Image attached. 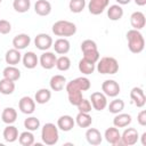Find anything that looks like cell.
Instances as JSON below:
<instances>
[{"label":"cell","instance_id":"cell-6","mask_svg":"<svg viewBox=\"0 0 146 146\" xmlns=\"http://www.w3.org/2000/svg\"><path fill=\"white\" fill-rule=\"evenodd\" d=\"M97 71L100 74H115L119 71V63L114 57H102L97 62Z\"/></svg>","mask_w":146,"mask_h":146},{"label":"cell","instance_id":"cell-26","mask_svg":"<svg viewBox=\"0 0 146 146\" xmlns=\"http://www.w3.org/2000/svg\"><path fill=\"white\" fill-rule=\"evenodd\" d=\"M5 60L8 65H15L16 66L22 60V54L19 52L18 49H15V48L9 49V50H7V52L5 55Z\"/></svg>","mask_w":146,"mask_h":146},{"label":"cell","instance_id":"cell-12","mask_svg":"<svg viewBox=\"0 0 146 146\" xmlns=\"http://www.w3.org/2000/svg\"><path fill=\"white\" fill-rule=\"evenodd\" d=\"M104 137L106 139V141L113 146H119L121 145V133L119 131V129L116 127H110L105 130L104 132Z\"/></svg>","mask_w":146,"mask_h":146},{"label":"cell","instance_id":"cell-2","mask_svg":"<svg viewBox=\"0 0 146 146\" xmlns=\"http://www.w3.org/2000/svg\"><path fill=\"white\" fill-rule=\"evenodd\" d=\"M128 48L132 54H140L145 48V39L139 30L131 29L125 34Z\"/></svg>","mask_w":146,"mask_h":146},{"label":"cell","instance_id":"cell-25","mask_svg":"<svg viewBox=\"0 0 146 146\" xmlns=\"http://www.w3.org/2000/svg\"><path fill=\"white\" fill-rule=\"evenodd\" d=\"M18 129L13 125V124H8L2 132V137L7 143H14L18 139Z\"/></svg>","mask_w":146,"mask_h":146},{"label":"cell","instance_id":"cell-36","mask_svg":"<svg viewBox=\"0 0 146 146\" xmlns=\"http://www.w3.org/2000/svg\"><path fill=\"white\" fill-rule=\"evenodd\" d=\"M107 107H108L110 113L117 114V113H121L123 111V108H124V102L122 99H120V98H115V99H113L107 105Z\"/></svg>","mask_w":146,"mask_h":146},{"label":"cell","instance_id":"cell-17","mask_svg":"<svg viewBox=\"0 0 146 146\" xmlns=\"http://www.w3.org/2000/svg\"><path fill=\"white\" fill-rule=\"evenodd\" d=\"M75 125V120L71 115H62L57 120V128L62 131H71Z\"/></svg>","mask_w":146,"mask_h":146},{"label":"cell","instance_id":"cell-42","mask_svg":"<svg viewBox=\"0 0 146 146\" xmlns=\"http://www.w3.org/2000/svg\"><path fill=\"white\" fill-rule=\"evenodd\" d=\"M137 122L141 127H145L146 125V111L145 110H143V111H140L138 113V115H137Z\"/></svg>","mask_w":146,"mask_h":146},{"label":"cell","instance_id":"cell-45","mask_svg":"<svg viewBox=\"0 0 146 146\" xmlns=\"http://www.w3.org/2000/svg\"><path fill=\"white\" fill-rule=\"evenodd\" d=\"M140 138H141V144H143L144 146H146V132H144Z\"/></svg>","mask_w":146,"mask_h":146},{"label":"cell","instance_id":"cell-32","mask_svg":"<svg viewBox=\"0 0 146 146\" xmlns=\"http://www.w3.org/2000/svg\"><path fill=\"white\" fill-rule=\"evenodd\" d=\"M78 67H79V71L84 74V75H89L91 73H94L95 71V63L90 62V60H87L86 58H81L79 60V64H78Z\"/></svg>","mask_w":146,"mask_h":146},{"label":"cell","instance_id":"cell-5","mask_svg":"<svg viewBox=\"0 0 146 146\" xmlns=\"http://www.w3.org/2000/svg\"><path fill=\"white\" fill-rule=\"evenodd\" d=\"M81 51L83 54V58H86L87 60H90V62H92L95 64L98 62V59L100 57L97 43L94 40H90V39H87V40L82 41Z\"/></svg>","mask_w":146,"mask_h":146},{"label":"cell","instance_id":"cell-14","mask_svg":"<svg viewBox=\"0 0 146 146\" xmlns=\"http://www.w3.org/2000/svg\"><path fill=\"white\" fill-rule=\"evenodd\" d=\"M130 98L137 107H144L146 104V96L140 87H133L130 91Z\"/></svg>","mask_w":146,"mask_h":146},{"label":"cell","instance_id":"cell-31","mask_svg":"<svg viewBox=\"0 0 146 146\" xmlns=\"http://www.w3.org/2000/svg\"><path fill=\"white\" fill-rule=\"evenodd\" d=\"M74 120L80 128H89L92 123V117L89 115V113H83V112H79Z\"/></svg>","mask_w":146,"mask_h":146},{"label":"cell","instance_id":"cell-41","mask_svg":"<svg viewBox=\"0 0 146 146\" xmlns=\"http://www.w3.org/2000/svg\"><path fill=\"white\" fill-rule=\"evenodd\" d=\"M11 31L10 22L6 19H0V34H8Z\"/></svg>","mask_w":146,"mask_h":146},{"label":"cell","instance_id":"cell-44","mask_svg":"<svg viewBox=\"0 0 146 146\" xmlns=\"http://www.w3.org/2000/svg\"><path fill=\"white\" fill-rule=\"evenodd\" d=\"M116 2H117V5H120V6H122V5H128L131 0H115Z\"/></svg>","mask_w":146,"mask_h":146},{"label":"cell","instance_id":"cell-19","mask_svg":"<svg viewBox=\"0 0 146 146\" xmlns=\"http://www.w3.org/2000/svg\"><path fill=\"white\" fill-rule=\"evenodd\" d=\"M86 139H87V141L90 145L97 146V145H100L102 144L103 136H102V133H100V131L98 129H96V128H89L86 131Z\"/></svg>","mask_w":146,"mask_h":146},{"label":"cell","instance_id":"cell-1","mask_svg":"<svg viewBox=\"0 0 146 146\" xmlns=\"http://www.w3.org/2000/svg\"><path fill=\"white\" fill-rule=\"evenodd\" d=\"M90 87H91V82L86 76H79L74 80H71L70 82H66L65 89L67 91L70 104L76 106L83 98L82 92L89 90Z\"/></svg>","mask_w":146,"mask_h":146},{"label":"cell","instance_id":"cell-11","mask_svg":"<svg viewBox=\"0 0 146 146\" xmlns=\"http://www.w3.org/2000/svg\"><path fill=\"white\" fill-rule=\"evenodd\" d=\"M18 108L23 114L30 115L35 111V100L30 96H24L18 102Z\"/></svg>","mask_w":146,"mask_h":146},{"label":"cell","instance_id":"cell-21","mask_svg":"<svg viewBox=\"0 0 146 146\" xmlns=\"http://www.w3.org/2000/svg\"><path fill=\"white\" fill-rule=\"evenodd\" d=\"M22 62H23V65L24 67L29 68V70H33L36 67V65L39 64V58L36 56L35 52L33 51H27L23 55L22 57Z\"/></svg>","mask_w":146,"mask_h":146},{"label":"cell","instance_id":"cell-4","mask_svg":"<svg viewBox=\"0 0 146 146\" xmlns=\"http://www.w3.org/2000/svg\"><path fill=\"white\" fill-rule=\"evenodd\" d=\"M41 139L43 144L46 145H55L58 143L59 139V133H58V128L51 122L44 123L42 129H41Z\"/></svg>","mask_w":146,"mask_h":146},{"label":"cell","instance_id":"cell-7","mask_svg":"<svg viewBox=\"0 0 146 146\" xmlns=\"http://www.w3.org/2000/svg\"><path fill=\"white\" fill-rule=\"evenodd\" d=\"M102 91L106 97H116L120 91V84L115 81V80H105L102 83Z\"/></svg>","mask_w":146,"mask_h":146},{"label":"cell","instance_id":"cell-46","mask_svg":"<svg viewBox=\"0 0 146 146\" xmlns=\"http://www.w3.org/2000/svg\"><path fill=\"white\" fill-rule=\"evenodd\" d=\"M1 1H2V0H0V3H1Z\"/></svg>","mask_w":146,"mask_h":146},{"label":"cell","instance_id":"cell-9","mask_svg":"<svg viewBox=\"0 0 146 146\" xmlns=\"http://www.w3.org/2000/svg\"><path fill=\"white\" fill-rule=\"evenodd\" d=\"M90 103L94 110L103 111L107 107V97L100 91H95L90 96Z\"/></svg>","mask_w":146,"mask_h":146},{"label":"cell","instance_id":"cell-34","mask_svg":"<svg viewBox=\"0 0 146 146\" xmlns=\"http://www.w3.org/2000/svg\"><path fill=\"white\" fill-rule=\"evenodd\" d=\"M18 143L22 146H32L34 144V135L30 130L23 131L18 136Z\"/></svg>","mask_w":146,"mask_h":146},{"label":"cell","instance_id":"cell-15","mask_svg":"<svg viewBox=\"0 0 146 146\" xmlns=\"http://www.w3.org/2000/svg\"><path fill=\"white\" fill-rule=\"evenodd\" d=\"M110 0H90L88 3V9L91 15H100L108 6Z\"/></svg>","mask_w":146,"mask_h":146},{"label":"cell","instance_id":"cell-39","mask_svg":"<svg viewBox=\"0 0 146 146\" xmlns=\"http://www.w3.org/2000/svg\"><path fill=\"white\" fill-rule=\"evenodd\" d=\"M86 7V0H70L68 8L72 13L79 14L81 13Z\"/></svg>","mask_w":146,"mask_h":146},{"label":"cell","instance_id":"cell-43","mask_svg":"<svg viewBox=\"0 0 146 146\" xmlns=\"http://www.w3.org/2000/svg\"><path fill=\"white\" fill-rule=\"evenodd\" d=\"M133 1H135V3L137 6H140V7H143V6L146 5V0H133Z\"/></svg>","mask_w":146,"mask_h":146},{"label":"cell","instance_id":"cell-40","mask_svg":"<svg viewBox=\"0 0 146 146\" xmlns=\"http://www.w3.org/2000/svg\"><path fill=\"white\" fill-rule=\"evenodd\" d=\"M78 107V111L79 112H83V113H90L91 110H92V106H91V103L89 99H86V98H82V100L76 105Z\"/></svg>","mask_w":146,"mask_h":146},{"label":"cell","instance_id":"cell-24","mask_svg":"<svg viewBox=\"0 0 146 146\" xmlns=\"http://www.w3.org/2000/svg\"><path fill=\"white\" fill-rule=\"evenodd\" d=\"M132 121V117L128 113H117L113 119V125L116 128H125Z\"/></svg>","mask_w":146,"mask_h":146},{"label":"cell","instance_id":"cell-37","mask_svg":"<svg viewBox=\"0 0 146 146\" xmlns=\"http://www.w3.org/2000/svg\"><path fill=\"white\" fill-rule=\"evenodd\" d=\"M56 67H57L58 71H62V72L68 71L70 67H71V59L65 55H62L60 57H57Z\"/></svg>","mask_w":146,"mask_h":146},{"label":"cell","instance_id":"cell-30","mask_svg":"<svg viewBox=\"0 0 146 146\" xmlns=\"http://www.w3.org/2000/svg\"><path fill=\"white\" fill-rule=\"evenodd\" d=\"M123 16V9L120 5H112L107 9V17L111 21H120Z\"/></svg>","mask_w":146,"mask_h":146},{"label":"cell","instance_id":"cell-8","mask_svg":"<svg viewBox=\"0 0 146 146\" xmlns=\"http://www.w3.org/2000/svg\"><path fill=\"white\" fill-rule=\"evenodd\" d=\"M138 139H139V133L135 128H127L121 133V145L132 146L137 144Z\"/></svg>","mask_w":146,"mask_h":146},{"label":"cell","instance_id":"cell-16","mask_svg":"<svg viewBox=\"0 0 146 146\" xmlns=\"http://www.w3.org/2000/svg\"><path fill=\"white\" fill-rule=\"evenodd\" d=\"M30 43H31V36L26 33H19L15 35L13 39V46L15 49L18 50L25 49L27 46H30Z\"/></svg>","mask_w":146,"mask_h":146},{"label":"cell","instance_id":"cell-13","mask_svg":"<svg viewBox=\"0 0 146 146\" xmlns=\"http://www.w3.org/2000/svg\"><path fill=\"white\" fill-rule=\"evenodd\" d=\"M56 60H57V56L54 52L46 50L44 52L41 54L39 58V64L46 70H51L56 66Z\"/></svg>","mask_w":146,"mask_h":146},{"label":"cell","instance_id":"cell-3","mask_svg":"<svg viewBox=\"0 0 146 146\" xmlns=\"http://www.w3.org/2000/svg\"><path fill=\"white\" fill-rule=\"evenodd\" d=\"M51 31L57 36H72L76 33V25L70 21H57L52 24Z\"/></svg>","mask_w":146,"mask_h":146},{"label":"cell","instance_id":"cell-33","mask_svg":"<svg viewBox=\"0 0 146 146\" xmlns=\"http://www.w3.org/2000/svg\"><path fill=\"white\" fill-rule=\"evenodd\" d=\"M15 88H16V86H15L14 81L5 79V78H2L0 80V92L2 95H11L15 91Z\"/></svg>","mask_w":146,"mask_h":146},{"label":"cell","instance_id":"cell-18","mask_svg":"<svg viewBox=\"0 0 146 146\" xmlns=\"http://www.w3.org/2000/svg\"><path fill=\"white\" fill-rule=\"evenodd\" d=\"M130 24H131L132 29H135V30L140 31L141 29H144L146 25V18H145L144 13H141V11L132 13L130 16Z\"/></svg>","mask_w":146,"mask_h":146},{"label":"cell","instance_id":"cell-35","mask_svg":"<svg viewBox=\"0 0 146 146\" xmlns=\"http://www.w3.org/2000/svg\"><path fill=\"white\" fill-rule=\"evenodd\" d=\"M31 7V0H14L13 1V8L17 13H26L29 11Z\"/></svg>","mask_w":146,"mask_h":146},{"label":"cell","instance_id":"cell-10","mask_svg":"<svg viewBox=\"0 0 146 146\" xmlns=\"http://www.w3.org/2000/svg\"><path fill=\"white\" fill-rule=\"evenodd\" d=\"M52 38L47 34V33H39L35 38H34V44L39 50L46 51L48 50L50 47H52Z\"/></svg>","mask_w":146,"mask_h":146},{"label":"cell","instance_id":"cell-29","mask_svg":"<svg viewBox=\"0 0 146 146\" xmlns=\"http://www.w3.org/2000/svg\"><path fill=\"white\" fill-rule=\"evenodd\" d=\"M51 98V91L47 88H41L39 89L35 95H34V100L36 104H40V105H43L46 103H48Z\"/></svg>","mask_w":146,"mask_h":146},{"label":"cell","instance_id":"cell-38","mask_svg":"<svg viewBox=\"0 0 146 146\" xmlns=\"http://www.w3.org/2000/svg\"><path fill=\"white\" fill-rule=\"evenodd\" d=\"M24 127L26 128V130L35 131L40 128V120L35 116H29L24 120Z\"/></svg>","mask_w":146,"mask_h":146},{"label":"cell","instance_id":"cell-27","mask_svg":"<svg viewBox=\"0 0 146 146\" xmlns=\"http://www.w3.org/2000/svg\"><path fill=\"white\" fill-rule=\"evenodd\" d=\"M2 76L5 79L11 80V81H17L21 78V71L15 66V65H8L3 68L2 71Z\"/></svg>","mask_w":146,"mask_h":146},{"label":"cell","instance_id":"cell-22","mask_svg":"<svg viewBox=\"0 0 146 146\" xmlns=\"http://www.w3.org/2000/svg\"><path fill=\"white\" fill-rule=\"evenodd\" d=\"M49 86L52 91H62L66 86V78L62 74L52 75L49 81Z\"/></svg>","mask_w":146,"mask_h":146},{"label":"cell","instance_id":"cell-20","mask_svg":"<svg viewBox=\"0 0 146 146\" xmlns=\"http://www.w3.org/2000/svg\"><path fill=\"white\" fill-rule=\"evenodd\" d=\"M52 47H54L56 54L66 55L71 49V43L66 38H59L52 43Z\"/></svg>","mask_w":146,"mask_h":146},{"label":"cell","instance_id":"cell-28","mask_svg":"<svg viewBox=\"0 0 146 146\" xmlns=\"http://www.w3.org/2000/svg\"><path fill=\"white\" fill-rule=\"evenodd\" d=\"M17 119V112L14 107H6L1 113V120L6 124H13Z\"/></svg>","mask_w":146,"mask_h":146},{"label":"cell","instance_id":"cell-23","mask_svg":"<svg viewBox=\"0 0 146 146\" xmlns=\"http://www.w3.org/2000/svg\"><path fill=\"white\" fill-rule=\"evenodd\" d=\"M34 11L39 16H48L51 13V5L48 0H36L34 3Z\"/></svg>","mask_w":146,"mask_h":146}]
</instances>
